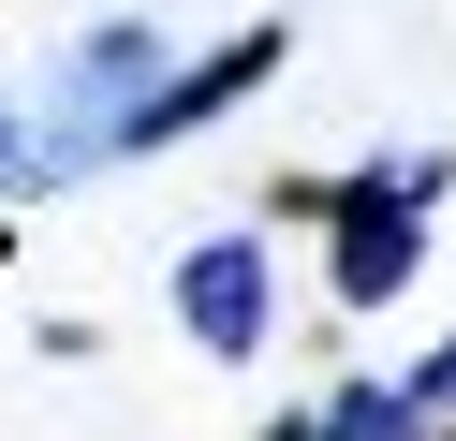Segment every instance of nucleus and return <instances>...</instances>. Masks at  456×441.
Here are the masks:
<instances>
[{
	"label": "nucleus",
	"instance_id": "f257e3e1",
	"mask_svg": "<svg viewBox=\"0 0 456 441\" xmlns=\"http://www.w3.org/2000/svg\"><path fill=\"white\" fill-rule=\"evenodd\" d=\"M442 192H456L442 147H383V162L324 176V280H338V309H397V294H412L427 206H442Z\"/></svg>",
	"mask_w": 456,
	"mask_h": 441
},
{
	"label": "nucleus",
	"instance_id": "f03ea898",
	"mask_svg": "<svg viewBox=\"0 0 456 441\" xmlns=\"http://www.w3.org/2000/svg\"><path fill=\"white\" fill-rule=\"evenodd\" d=\"M177 74L162 59V29L148 15H103L89 45L60 59V103L30 118V147H15V192H60V176H89V162H118V133H133V103Z\"/></svg>",
	"mask_w": 456,
	"mask_h": 441
},
{
	"label": "nucleus",
	"instance_id": "7ed1b4c3",
	"mask_svg": "<svg viewBox=\"0 0 456 441\" xmlns=\"http://www.w3.org/2000/svg\"><path fill=\"white\" fill-rule=\"evenodd\" d=\"M265 309H280V280H265V235H250V221L177 250V323H191V353H221V368L265 353Z\"/></svg>",
	"mask_w": 456,
	"mask_h": 441
},
{
	"label": "nucleus",
	"instance_id": "20e7f679",
	"mask_svg": "<svg viewBox=\"0 0 456 441\" xmlns=\"http://www.w3.org/2000/svg\"><path fill=\"white\" fill-rule=\"evenodd\" d=\"M280 74V29H236V45H207V59H177V74L133 103V133H118V162H148V147H177V133H207V118H236L250 88Z\"/></svg>",
	"mask_w": 456,
	"mask_h": 441
},
{
	"label": "nucleus",
	"instance_id": "39448f33",
	"mask_svg": "<svg viewBox=\"0 0 456 441\" xmlns=\"http://www.w3.org/2000/svg\"><path fill=\"white\" fill-rule=\"evenodd\" d=\"M309 441H427V427H412V397H397V382H338V397L309 412Z\"/></svg>",
	"mask_w": 456,
	"mask_h": 441
},
{
	"label": "nucleus",
	"instance_id": "423d86ee",
	"mask_svg": "<svg viewBox=\"0 0 456 441\" xmlns=\"http://www.w3.org/2000/svg\"><path fill=\"white\" fill-rule=\"evenodd\" d=\"M397 397H412V427H456V339H442V353H427V368H412V382H397Z\"/></svg>",
	"mask_w": 456,
	"mask_h": 441
},
{
	"label": "nucleus",
	"instance_id": "0eeeda50",
	"mask_svg": "<svg viewBox=\"0 0 456 441\" xmlns=\"http://www.w3.org/2000/svg\"><path fill=\"white\" fill-rule=\"evenodd\" d=\"M15 147H30V103H0V192H15Z\"/></svg>",
	"mask_w": 456,
	"mask_h": 441
},
{
	"label": "nucleus",
	"instance_id": "6e6552de",
	"mask_svg": "<svg viewBox=\"0 0 456 441\" xmlns=\"http://www.w3.org/2000/svg\"><path fill=\"white\" fill-rule=\"evenodd\" d=\"M265 441H309V412H280V427H265Z\"/></svg>",
	"mask_w": 456,
	"mask_h": 441
},
{
	"label": "nucleus",
	"instance_id": "1a4fd4ad",
	"mask_svg": "<svg viewBox=\"0 0 456 441\" xmlns=\"http://www.w3.org/2000/svg\"><path fill=\"white\" fill-rule=\"evenodd\" d=\"M427 441H456V427H427Z\"/></svg>",
	"mask_w": 456,
	"mask_h": 441
}]
</instances>
